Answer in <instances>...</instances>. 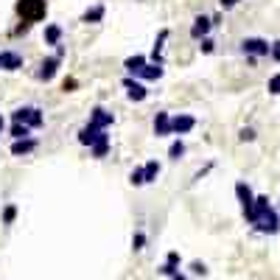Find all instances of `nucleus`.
Returning a JSON list of instances; mask_svg holds the SVG:
<instances>
[{"mask_svg":"<svg viewBox=\"0 0 280 280\" xmlns=\"http://www.w3.org/2000/svg\"><path fill=\"white\" fill-rule=\"evenodd\" d=\"M244 219L249 221L258 233H266V236H275L280 230V216H278V210L269 205L266 196H255L252 210H249V216H244Z\"/></svg>","mask_w":280,"mask_h":280,"instance_id":"obj_1","label":"nucleus"},{"mask_svg":"<svg viewBox=\"0 0 280 280\" xmlns=\"http://www.w3.org/2000/svg\"><path fill=\"white\" fill-rule=\"evenodd\" d=\"M14 9H17V14L23 17V23L31 26V23L45 20V14H48V3H45V0H17Z\"/></svg>","mask_w":280,"mask_h":280,"instance_id":"obj_2","label":"nucleus"},{"mask_svg":"<svg viewBox=\"0 0 280 280\" xmlns=\"http://www.w3.org/2000/svg\"><path fill=\"white\" fill-rule=\"evenodd\" d=\"M11 121L26 126V129H39L45 123V118H42V109H36V106H20V109L11 112Z\"/></svg>","mask_w":280,"mask_h":280,"instance_id":"obj_3","label":"nucleus"},{"mask_svg":"<svg viewBox=\"0 0 280 280\" xmlns=\"http://www.w3.org/2000/svg\"><path fill=\"white\" fill-rule=\"evenodd\" d=\"M241 51H244L246 56H252V59L269 56V42L261 39V36H246V39H241Z\"/></svg>","mask_w":280,"mask_h":280,"instance_id":"obj_4","label":"nucleus"},{"mask_svg":"<svg viewBox=\"0 0 280 280\" xmlns=\"http://www.w3.org/2000/svg\"><path fill=\"white\" fill-rule=\"evenodd\" d=\"M59 65H62L59 56H48V59H42V65H39V70H36V79L39 81H51L53 76H56Z\"/></svg>","mask_w":280,"mask_h":280,"instance_id":"obj_5","label":"nucleus"},{"mask_svg":"<svg viewBox=\"0 0 280 280\" xmlns=\"http://www.w3.org/2000/svg\"><path fill=\"white\" fill-rule=\"evenodd\" d=\"M236 196H238V202H241V208H244V216H249V210H252V205H255L252 188L246 182H236Z\"/></svg>","mask_w":280,"mask_h":280,"instance_id":"obj_6","label":"nucleus"},{"mask_svg":"<svg viewBox=\"0 0 280 280\" xmlns=\"http://www.w3.org/2000/svg\"><path fill=\"white\" fill-rule=\"evenodd\" d=\"M112 112H106L104 106H96L93 112H90V126H96V129L106 132V126H112Z\"/></svg>","mask_w":280,"mask_h":280,"instance_id":"obj_7","label":"nucleus"},{"mask_svg":"<svg viewBox=\"0 0 280 280\" xmlns=\"http://www.w3.org/2000/svg\"><path fill=\"white\" fill-rule=\"evenodd\" d=\"M193 126H196V118H193V115H174V118H171V135H188Z\"/></svg>","mask_w":280,"mask_h":280,"instance_id":"obj_8","label":"nucleus"},{"mask_svg":"<svg viewBox=\"0 0 280 280\" xmlns=\"http://www.w3.org/2000/svg\"><path fill=\"white\" fill-rule=\"evenodd\" d=\"M104 138H109V135H106V132H101V129H96V126H90V123L79 132V143H81V146H90V149L96 146L98 140H104Z\"/></svg>","mask_w":280,"mask_h":280,"instance_id":"obj_9","label":"nucleus"},{"mask_svg":"<svg viewBox=\"0 0 280 280\" xmlns=\"http://www.w3.org/2000/svg\"><path fill=\"white\" fill-rule=\"evenodd\" d=\"M123 87H126L129 101H146V96H149V90L143 87L140 81H135V79H123Z\"/></svg>","mask_w":280,"mask_h":280,"instance_id":"obj_10","label":"nucleus"},{"mask_svg":"<svg viewBox=\"0 0 280 280\" xmlns=\"http://www.w3.org/2000/svg\"><path fill=\"white\" fill-rule=\"evenodd\" d=\"M0 68L3 70H20L23 68V56L17 51H0Z\"/></svg>","mask_w":280,"mask_h":280,"instance_id":"obj_11","label":"nucleus"},{"mask_svg":"<svg viewBox=\"0 0 280 280\" xmlns=\"http://www.w3.org/2000/svg\"><path fill=\"white\" fill-rule=\"evenodd\" d=\"M213 28V23H210V17H205V14H199V17L193 20V26H191V36L193 39H205L208 36V31Z\"/></svg>","mask_w":280,"mask_h":280,"instance_id":"obj_12","label":"nucleus"},{"mask_svg":"<svg viewBox=\"0 0 280 280\" xmlns=\"http://www.w3.org/2000/svg\"><path fill=\"white\" fill-rule=\"evenodd\" d=\"M154 135L157 138H168L171 135V118H168V112H157V118H154Z\"/></svg>","mask_w":280,"mask_h":280,"instance_id":"obj_13","label":"nucleus"},{"mask_svg":"<svg viewBox=\"0 0 280 280\" xmlns=\"http://www.w3.org/2000/svg\"><path fill=\"white\" fill-rule=\"evenodd\" d=\"M36 149V140L34 138H26V140H14L11 143V154L14 157H20V154H28V151Z\"/></svg>","mask_w":280,"mask_h":280,"instance_id":"obj_14","label":"nucleus"},{"mask_svg":"<svg viewBox=\"0 0 280 280\" xmlns=\"http://www.w3.org/2000/svg\"><path fill=\"white\" fill-rule=\"evenodd\" d=\"M146 65H149V62H146V56H129V59L123 62V68L129 70V73H135V76H138Z\"/></svg>","mask_w":280,"mask_h":280,"instance_id":"obj_15","label":"nucleus"},{"mask_svg":"<svg viewBox=\"0 0 280 280\" xmlns=\"http://www.w3.org/2000/svg\"><path fill=\"white\" fill-rule=\"evenodd\" d=\"M157 174H160V163H157V160L146 163V166H143V185H146V182H154V179H157Z\"/></svg>","mask_w":280,"mask_h":280,"instance_id":"obj_16","label":"nucleus"},{"mask_svg":"<svg viewBox=\"0 0 280 280\" xmlns=\"http://www.w3.org/2000/svg\"><path fill=\"white\" fill-rule=\"evenodd\" d=\"M45 45H62V26L45 28Z\"/></svg>","mask_w":280,"mask_h":280,"instance_id":"obj_17","label":"nucleus"},{"mask_svg":"<svg viewBox=\"0 0 280 280\" xmlns=\"http://www.w3.org/2000/svg\"><path fill=\"white\" fill-rule=\"evenodd\" d=\"M104 20V6L98 3V6H93V9L84 11V17H81V23H101Z\"/></svg>","mask_w":280,"mask_h":280,"instance_id":"obj_18","label":"nucleus"},{"mask_svg":"<svg viewBox=\"0 0 280 280\" xmlns=\"http://www.w3.org/2000/svg\"><path fill=\"white\" fill-rule=\"evenodd\" d=\"M138 76H140V79H151V81H154V79H160V76H163V65H146Z\"/></svg>","mask_w":280,"mask_h":280,"instance_id":"obj_19","label":"nucleus"},{"mask_svg":"<svg viewBox=\"0 0 280 280\" xmlns=\"http://www.w3.org/2000/svg\"><path fill=\"white\" fill-rule=\"evenodd\" d=\"M182 154H185V143H182V140H174V143H171V149H168V157L179 160Z\"/></svg>","mask_w":280,"mask_h":280,"instance_id":"obj_20","label":"nucleus"},{"mask_svg":"<svg viewBox=\"0 0 280 280\" xmlns=\"http://www.w3.org/2000/svg\"><path fill=\"white\" fill-rule=\"evenodd\" d=\"M106 151H109V138H104V140H98L96 146H93V157H104Z\"/></svg>","mask_w":280,"mask_h":280,"instance_id":"obj_21","label":"nucleus"},{"mask_svg":"<svg viewBox=\"0 0 280 280\" xmlns=\"http://www.w3.org/2000/svg\"><path fill=\"white\" fill-rule=\"evenodd\" d=\"M14 219H17V205H6V210H3V224H14Z\"/></svg>","mask_w":280,"mask_h":280,"instance_id":"obj_22","label":"nucleus"},{"mask_svg":"<svg viewBox=\"0 0 280 280\" xmlns=\"http://www.w3.org/2000/svg\"><path fill=\"white\" fill-rule=\"evenodd\" d=\"M266 90H269V96H280V73H275V76L266 81Z\"/></svg>","mask_w":280,"mask_h":280,"instance_id":"obj_23","label":"nucleus"},{"mask_svg":"<svg viewBox=\"0 0 280 280\" xmlns=\"http://www.w3.org/2000/svg\"><path fill=\"white\" fill-rule=\"evenodd\" d=\"M143 246H146V233H135V236H132V249H135V252H140V249H143Z\"/></svg>","mask_w":280,"mask_h":280,"instance_id":"obj_24","label":"nucleus"},{"mask_svg":"<svg viewBox=\"0 0 280 280\" xmlns=\"http://www.w3.org/2000/svg\"><path fill=\"white\" fill-rule=\"evenodd\" d=\"M28 135H31V129H26V126H20V123L11 126V138H14V140H26Z\"/></svg>","mask_w":280,"mask_h":280,"instance_id":"obj_25","label":"nucleus"},{"mask_svg":"<svg viewBox=\"0 0 280 280\" xmlns=\"http://www.w3.org/2000/svg\"><path fill=\"white\" fill-rule=\"evenodd\" d=\"M199 51L202 53H213V51H216V42H213V39H210V36H205V39H199Z\"/></svg>","mask_w":280,"mask_h":280,"instance_id":"obj_26","label":"nucleus"},{"mask_svg":"<svg viewBox=\"0 0 280 280\" xmlns=\"http://www.w3.org/2000/svg\"><path fill=\"white\" fill-rule=\"evenodd\" d=\"M191 272H193V275H199V278H205V275H208V266H205L202 261H193L191 263Z\"/></svg>","mask_w":280,"mask_h":280,"instance_id":"obj_27","label":"nucleus"},{"mask_svg":"<svg viewBox=\"0 0 280 280\" xmlns=\"http://www.w3.org/2000/svg\"><path fill=\"white\" fill-rule=\"evenodd\" d=\"M238 140H244V143H249V140H255V129H249V126H244V129L238 132Z\"/></svg>","mask_w":280,"mask_h":280,"instance_id":"obj_28","label":"nucleus"},{"mask_svg":"<svg viewBox=\"0 0 280 280\" xmlns=\"http://www.w3.org/2000/svg\"><path fill=\"white\" fill-rule=\"evenodd\" d=\"M129 182H132V185H143V168H135V171H132Z\"/></svg>","mask_w":280,"mask_h":280,"instance_id":"obj_29","label":"nucleus"},{"mask_svg":"<svg viewBox=\"0 0 280 280\" xmlns=\"http://www.w3.org/2000/svg\"><path fill=\"white\" fill-rule=\"evenodd\" d=\"M176 272H179V269H174V266H168V263H163V266H160V275H166V278H174Z\"/></svg>","mask_w":280,"mask_h":280,"instance_id":"obj_30","label":"nucleus"},{"mask_svg":"<svg viewBox=\"0 0 280 280\" xmlns=\"http://www.w3.org/2000/svg\"><path fill=\"white\" fill-rule=\"evenodd\" d=\"M166 263H168V266H174V269H176V266H179V252H168Z\"/></svg>","mask_w":280,"mask_h":280,"instance_id":"obj_31","label":"nucleus"},{"mask_svg":"<svg viewBox=\"0 0 280 280\" xmlns=\"http://www.w3.org/2000/svg\"><path fill=\"white\" fill-rule=\"evenodd\" d=\"M269 56L280 62V42H272V45H269Z\"/></svg>","mask_w":280,"mask_h":280,"instance_id":"obj_32","label":"nucleus"},{"mask_svg":"<svg viewBox=\"0 0 280 280\" xmlns=\"http://www.w3.org/2000/svg\"><path fill=\"white\" fill-rule=\"evenodd\" d=\"M238 3H241V0H219V6H221V9H236Z\"/></svg>","mask_w":280,"mask_h":280,"instance_id":"obj_33","label":"nucleus"},{"mask_svg":"<svg viewBox=\"0 0 280 280\" xmlns=\"http://www.w3.org/2000/svg\"><path fill=\"white\" fill-rule=\"evenodd\" d=\"M73 87H76V79H65V93H73Z\"/></svg>","mask_w":280,"mask_h":280,"instance_id":"obj_34","label":"nucleus"},{"mask_svg":"<svg viewBox=\"0 0 280 280\" xmlns=\"http://www.w3.org/2000/svg\"><path fill=\"white\" fill-rule=\"evenodd\" d=\"M171 280H188V278H185V275H179V272H176V275H174V278H171Z\"/></svg>","mask_w":280,"mask_h":280,"instance_id":"obj_35","label":"nucleus"},{"mask_svg":"<svg viewBox=\"0 0 280 280\" xmlns=\"http://www.w3.org/2000/svg\"><path fill=\"white\" fill-rule=\"evenodd\" d=\"M3 123H6V121H3V115H0V129H3Z\"/></svg>","mask_w":280,"mask_h":280,"instance_id":"obj_36","label":"nucleus"}]
</instances>
